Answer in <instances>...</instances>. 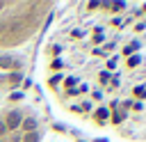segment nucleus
Segmentation results:
<instances>
[{
	"label": "nucleus",
	"instance_id": "nucleus-1",
	"mask_svg": "<svg viewBox=\"0 0 146 142\" xmlns=\"http://www.w3.org/2000/svg\"><path fill=\"white\" fill-rule=\"evenodd\" d=\"M48 98L75 124L146 142V2H78L36 50Z\"/></svg>",
	"mask_w": 146,
	"mask_h": 142
},
{
	"label": "nucleus",
	"instance_id": "nucleus-2",
	"mask_svg": "<svg viewBox=\"0 0 146 142\" xmlns=\"http://www.w3.org/2000/svg\"><path fill=\"white\" fill-rule=\"evenodd\" d=\"M52 9V2L0 0V92L14 89L36 60V41Z\"/></svg>",
	"mask_w": 146,
	"mask_h": 142
},
{
	"label": "nucleus",
	"instance_id": "nucleus-3",
	"mask_svg": "<svg viewBox=\"0 0 146 142\" xmlns=\"http://www.w3.org/2000/svg\"><path fill=\"white\" fill-rule=\"evenodd\" d=\"M0 142H43L41 119L27 103L0 108Z\"/></svg>",
	"mask_w": 146,
	"mask_h": 142
}]
</instances>
